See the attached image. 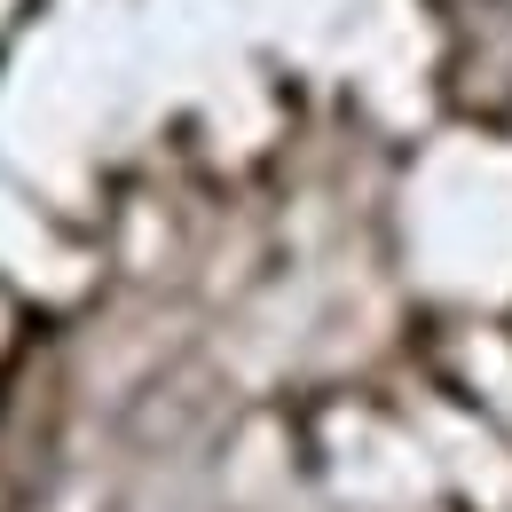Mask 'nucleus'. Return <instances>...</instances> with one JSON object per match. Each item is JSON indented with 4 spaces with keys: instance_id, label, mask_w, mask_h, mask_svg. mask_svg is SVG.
Wrapping results in <instances>:
<instances>
[]
</instances>
